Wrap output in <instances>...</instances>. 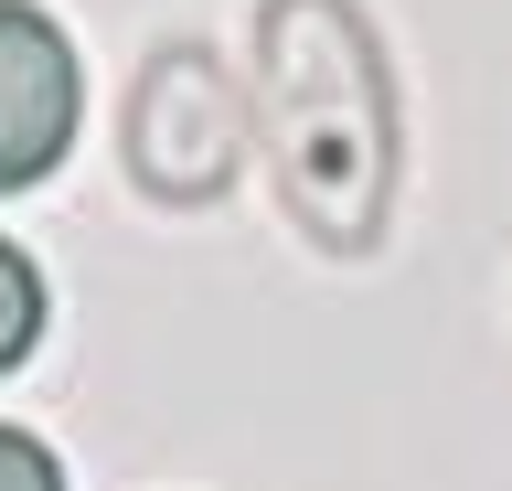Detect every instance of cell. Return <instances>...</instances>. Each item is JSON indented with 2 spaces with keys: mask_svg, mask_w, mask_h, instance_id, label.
<instances>
[{
  "mask_svg": "<svg viewBox=\"0 0 512 491\" xmlns=\"http://www.w3.org/2000/svg\"><path fill=\"white\" fill-rule=\"evenodd\" d=\"M256 139L310 246L363 257L395 203V75L352 0L256 11Z\"/></svg>",
  "mask_w": 512,
  "mask_h": 491,
  "instance_id": "1",
  "label": "cell"
},
{
  "mask_svg": "<svg viewBox=\"0 0 512 491\" xmlns=\"http://www.w3.org/2000/svg\"><path fill=\"white\" fill-rule=\"evenodd\" d=\"M246 161V97L203 43H171L128 97V171L160 203H214Z\"/></svg>",
  "mask_w": 512,
  "mask_h": 491,
  "instance_id": "2",
  "label": "cell"
},
{
  "mask_svg": "<svg viewBox=\"0 0 512 491\" xmlns=\"http://www.w3.org/2000/svg\"><path fill=\"white\" fill-rule=\"evenodd\" d=\"M75 118H86V75H75V43L32 11V0H0V193H22L75 150Z\"/></svg>",
  "mask_w": 512,
  "mask_h": 491,
  "instance_id": "3",
  "label": "cell"
},
{
  "mask_svg": "<svg viewBox=\"0 0 512 491\" xmlns=\"http://www.w3.org/2000/svg\"><path fill=\"white\" fill-rule=\"evenodd\" d=\"M43 342V267L22 257V246H0V374Z\"/></svg>",
  "mask_w": 512,
  "mask_h": 491,
  "instance_id": "4",
  "label": "cell"
},
{
  "mask_svg": "<svg viewBox=\"0 0 512 491\" xmlns=\"http://www.w3.org/2000/svg\"><path fill=\"white\" fill-rule=\"evenodd\" d=\"M0 491H64L54 449H43V438H22V427H0Z\"/></svg>",
  "mask_w": 512,
  "mask_h": 491,
  "instance_id": "5",
  "label": "cell"
}]
</instances>
